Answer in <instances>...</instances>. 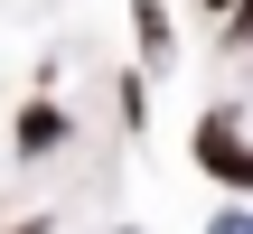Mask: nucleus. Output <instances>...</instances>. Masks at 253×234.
Here are the masks:
<instances>
[{"label": "nucleus", "mask_w": 253, "mask_h": 234, "mask_svg": "<svg viewBox=\"0 0 253 234\" xmlns=\"http://www.w3.org/2000/svg\"><path fill=\"white\" fill-rule=\"evenodd\" d=\"M197 169L225 178V188H253V150H244V131H235V113H207L197 122Z\"/></svg>", "instance_id": "1"}, {"label": "nucleus", "mask_w": 253, "mask_h": 234, "mask_svg": "<svg viewBox=\"0 0 253 234\" xmlns=\"http://www.w3.org/2000/svg\"><path fill=\"white\" fill-rule=\"evenodd\" d=\"M56 141H66V113H56V103H28V113H19V159H47Z\"/></svg>", "instance_id": "2"}, {"label": "nucleus", "mask_w": 253, "mask_h": 234, "mask_svg": "<svg viewBox=\"0 0 253 234\" xmlns=\"http://www.w3.org/2000/svg\"><path fill=\"white\" fill-rule=\"evenodd\" d=\"M131 38H141L150 56H169V19H160V0H141V9H131Z\"/></svg>", "instance_id": "3"}, {"label": "nucleus", "mask_w": 253, "mask_h": 234, "mask_svg": "<svg viewBox=\"0 0 253 234\" xmlns=\"http://www.w3.org/2000/svg\"><path fill=\"white\" fill-rule=\"evenodd\" d=\"M207 234H253V216H216V225H207Z\"/></svg>", "instance_id": "4"}, {"label": "nucleus", "mask_w": 253, "mask_h": 234, "mask_svg": "<svg viewBox=\"0 0 253 234\" xmlns=\"http://www.w3.org/2000/svg\"><path fill=\"white\" fill-rule=\"evenodd\" d=\"M235 38H253V0H244V9H235Z\"/></svg>", "instance_id": "5"}, {"label": "nucleus", "mask_w": 253, "mask_h": 234, "mask_svg": "<svg viewBox=\"0 0 253 234\" xmlns=\"http://www.w3.org/2000/svg\"><path fill=\"white\" fill-rule=\"evenodd\" d=\"M19 234H47V225H19Z\"/></svg>", "instance_id": "6"}, {"label": "nucleus", "mask_w": 253, "mask_h": 234, "mask_svg": "<svg viewBox=\"0 0 253 234\" xmlns=\"http://www.w3.org/2000/svg\"><path fill=\"white\" fill-rule=\"evenodd\" d=\"M122 234H131V225H122Z\"/></svg>", "instance_id": "7"}]
</instances>
